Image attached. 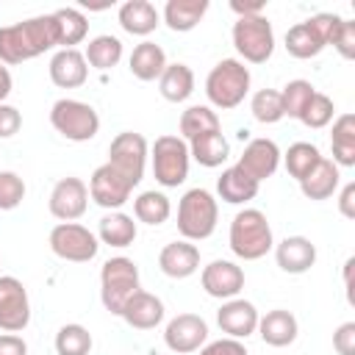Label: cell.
<instances>
[{"label": "cell", "mask_w": 355, "mask_h": 355, "mask_svg": "<svg viewBox=\"0 0 355 355\" xmlns=\"http://www.w3.org/2000/svg\"><path fill=\"white\" fill-rule=\"evenodd\" d=\"M58 42H61V33L53 14H39L17 25H6L0 28V64L6 67V64L31 61L53 50Z\"/></svg>", "instance_id": "cell-1"}, {"label": "cell", "mask_w": 355, "mask_h": 355, "mask_svg": "<svg viewBox=\"0 0 355 355\" xmlns=\"http://www.w3.org/2000/svg\"><path fill=\"white\" fill-rule=\"evenodd\" d=\"M275 247L272 227L263 211L244 208L230 222V250L244 261H258Z\"/></svg>", "instance_id": "cell-2"}, {"label": "cell", "mask_w": 355, "mask_h": 355, "mask_svg": "<svg viewBox=\"0 0 355 355\" xmlns=\"http://www.w3.org/2000/svg\"><path fill=\"white\" fill-rule=\"evenodd\" d=\"M250 92V69L239 58H222L205 78V94L211 105L230 111L244 103Z\"/></svg>", "instance_id": "cell-3"}, {"label": "cell", "mask_w": 355, "mask_h": 355, "mask_svg": "<svg viewBox=\"0 0 355 355\" xmlns=\"http://www.w3.org/2000/svg\"><path fill=\"white\" fill-rule=\"evenodd\" d=\"M219 205L208 189H189L178 202V230L186 241H202L216 230Z\"/></svg>", "instance_id": "cell-4"}, {"label": "cell", "mask_w": 355, "mask_h": 355, "mask_svg": "<svg viewBox=\"0 0 355 355\" xmlns=\"http://www.w3.org/2000/svg\"><path fill=\"white\" fill-rule=\"evenodd\" d=\"M136 291H139V266L125 255L108 258L100 269V300H103L105 311L119 316L125 302Z\"/></svg>", "instance_id": "cell-5"}, {"label": "cell", "mask_w": 355, "mask_h": 355, "mask_svg": "<svg viewBox=\"0 0 355 355\" xmlns=\"http://www.w3.org/2000/svg\"><path fill=\"white\" fill-rule=\"evenodd\" d=\"M50 125L69 141H89L100 130V116L89 103L61 97L50 108Z\"/></svg>", "instance_id": "cell-6"}, {"label": "cell", "mask_w": 355, "mask_h": 355, "mask_svg": "<svg viewBox=\"0 0 355 355\" xmlns=\"http://www.w3.org/2000/svg\"><path fill=\"white\" fill-rule=\"evenodd\" d=\"M153 175L164 189H178L186 178H189V141H183L180 136H158L153 150Z\"/></svg>", "instance_id": "cell-7"}, {"label": "cell", "mask_w": 355, "mask_h": 355, "mask_svg": "<svg viewBox=\"0 0 355 355\" xmlns=\"http://www.w3.org/2000/svg\"><path fill=\"white\" fill-rule=\"evenodd\" d=\"M233 47L250 64H263L275 53V31L263 14L239 17L233 22Z\"/></svg>", "instance_id": "cell-8"}, {"label": "cell", "mask_w": 355, "mask_h": 355, "mask_svg": "<svg viewBox=\"0 0 355 355\" xmlns=\"http://www.w3.org/2000/svg\"><path fill=\"white\" fill-rule=\"evenodd\" d=\"M147 155H150V147H147V139L141 133H133V130H122L111 139V147H108V166L116 169L130 186H139L141 178H144V164H147Z\"/></svg>", "instance_id": "cell-9"}, {"label": "cell", "mask_w": 355, "mask_h": 355, "mask_svg": "<svg viewBox=\"0 0 355 355\" xmlns=\"http://www.w3.org/2000/svg\"><path fill=\"white\" fill-rule=\"evenodd\" d=\"M50 250L61 258V261H72V263H86L97 255L100 241L97 236L78 225V222H58L50 230Z\"/></svg>", "instance_id": "cell-10"}, {"label": "cell", "mask_w": 355, "mask_h": 355, "mask_svg": "<svg viewBox=\"0 0 355 355\" xmlns=\"http://www.w3.org/2000/svg\"><path fill=\"white\" fill-rule=\"evenodd\" d=\"M31 322V300L22 280L0 275V330L19 333Z\"/></svg>", "instance_id": "cell-11"}, {"label": "cell", "mask_w": 355, "mask_h": 355, "mask_svg": "<svg viewBox=\"0 0 355 355\" xmlns=\"http://www.w3.org/2000/svg\"><path fill=\"white\" fill-rule=\"evenodd\" d=\"M50 214L61 222H75L86 214L89 205V186L80 178H61L50 191Z\"/></svg>", "instance_id": "cell-12"}, {"label": "cell", "mask_w": 355, "mask_h": 355, "mask_svg": "<svg viewBox=\"0 0 355 355\" xmlns=\"http://www.w3.org/2000/svg\"><path fill=\"white\" fill-rule=\"evenodd\" d=\"M205 341H208V324L197 313H178L175 319H169L164 330V344L178 355L197 352Z\"/></svg>", "instance_id": "cell-13"}, {"label": "cell", "mask_w": 355, "mask_h": 355, "mask_svg": "<svg viewBox=\"0 0 355 355\" xmlns=\"http://www.w3.org/2000/svg\"><path fill=\"white\" fill-rule=\"evenodd\" d=\"M130 191H133V186H130L116 169H111L108 164L97 166V169L92 172V178H89V197H92L100 208H111V211L122 208V205L128 202Z\"/></svg>", "instance_id": "cell-14"}, {"label": "cell", "mask_w": 355, "mask_h": 355, "mask_svg": "<svg viewBox=\"0 0 355 355\" xmlns=\"http://www.w3.org/2000/svg\"><path fill=\"white\" fill-rule=\"evenodd\" d=\"M200 283L205 288L208 297L216 300H233L239 297V291L244 288V269L236 266L233 261H211L208 266H202Z\"/></svg>", "instance_id": "cell-15"}, {"label": "cell", "mask_w": 355, "mask_h": 355, "mask_svg": "<svg viewBox=\"0 0 355 355\" xmlns=\"http://www.w3.org/2000/svg\"><path fill=\"white\" fill-rule=\"evenodd\" d=\"M280 150H277V144L272 141V139H250L247 141V147H244V153L239 155V169H244L255 183H261V180H266V178H272L275 172H277V166H280Z\"/></svg>", "instance_id": "cell-16"}, {"label": "cell", "mask_w": 355, "mask_h": 355, "mask_svg": "<svg viewBox=\"0 0 355 355\" xmlns=\"http://www.w3.org/2000/svg\"><path fill=\"white\" fill-rule=\"evenodd\" d=\"M216 322L222 327V333H227V338H247L258 330V311L252 302L247 300H225L222 308L216 311Z\"/></svg>", "instance_id": "cell-17"}, {"label": "cell", "mask_w": 355, "mask_h": 355, "mask_svg": "<svg viewBox=\"0 0 355 355\" xmlns=\"http://www.w3.org/2000/svg\"><path fill=\"white\" fill-rule=\"evenodd\" d=\"M47 69H50V80L58 89H78L89 78V64H86L83 53L75 50V47H69V50L61 47L58 53H53Z\"/></svg>", "instance_id": "cell-18"}, {"label": "cell", "mask_w": 355, "mask_h": 355, "mask_svg": "<svg viewBox=\"0 0 355 355\" xmlns=\"http://www.w3.org/2000/svg\"><path fill=\"white\" fill-rule=\"evenodd\" d=\"M275 261L288 275H305L316 263V244L305 236H286L275 247Z\"/></svg>", "instance_id": "cell-19"}, {"label": "cell", "mask_w": 355, "mask_h": 355, "mask_svg": "<svg viewBox=\"0 0 355 355\" xmlns=\"http://www.w3.org/2000/svg\"><path fill=\"white\" fill-rule=\"evenodd\" d=\"M158 266L166 277H175V280L191 277L200 269V250L186 239L169 241L158 255Z\"/></svg>", "instance_id": "cell-20"}, {"label": "cell", "mask_w": 355, "mask_h": 355, "mask_svg": "<svg viewBox=\"0 0 355 355\" xmlns=\"http://www.w3.org/2000/svg\"><path fill=\"white\" fill-rule=\"evenodd\" d=\"M119 316H122L133 330H153V327L161 324V319H164V302H161L155 294L139 288V291L125 302V308H122Z\"/></svg>", "instance_id": "cell-21"}, {"label": "cell", "mask_w": 355, "mask_h": 355, "mask_svg": "<svg viewBox=\"0 0 355 355\" xmlns=\"http://www.w3.org/2000/svg\"><path fill=\"white\" fill-rule=\"evenodd\" d=\"M116 19H119L122 31L130 33V36H147L161 25V14L150 0H128V3H122Z\"/></svg>", "instance_id": "cell-22"}, {"label": "cell", "mask_w": 355, "mask_h": 355, "mask_svg": "<svg viewBox=\"0 0 355 355\" xmlns=\"http://www.w3.org/2000/svg\"><path fill=\"white\" fill-rule=\"evenodd\" d=\"M258 333H261L263 344H269V347H288V344H294L300 324L291 311L275 308V311H266V316H258Z\"/></svg>", "instance_id": "cell-23"}, {"label": "cell", "mask_w": 355, "mask_h": 355, "mask_svg": "<svg viewBox=\"0 0 355 355\" xmlns=\"http://www.w3.org/2000/svg\"><path fill=\"white\" fill-rule=\"evenodd\" d=\"M258 186H261V183H255V180H252L244 169H239L236 164L227 166V169H222V175L216 178V191H219V197H222L225 202H230V205L250 202V200L258 194Z\"/></svg>", "instance_id": "cell-24"}, {"label": "cell", "mask_w": 355, "mask_h": 355, "mask_svg": "<svg viewBox=\"0 0 355 355\" xmlns=\"http://www.w3.org/2000/svg\"><path fill=\"white\" fill-rule=\"evenodd\" d=\"M338 178H341V175H338V166H336L330 158L322 155V161L300 180V191H302L308 200H327V197L336 194Z\"/></svg>", "instance_id": "cell-25"}, {"label": "cell", "mask_w": 355, "mask_h": 355, "mask_svg": "<svg viewBox=\"0 0 355 355\" xmlns=\"http://www.w3.org/2000/svg\"><path fill=\"white\" fill-rule=\"evenodd\" d=\"M205 11H208V0H166L164 22L169 25V31L186 33V31H194L200 25Z\"/></svg>", "instance_id": "cell-26"}, {"label": "cell", "mask_w": 355, "mask_h": 355, "mask_svg": "<svg viewBox=\"0 0 355 355\" xmlns=\"http://www.w3.org/2000/svg\"><path fill=\"white\" fill-rule=\"evenodd\" d=\"M128 64H130L133 78L147 83V80H158L161 78V72L166 69V55L155 42H141V44L133 47Z\"/></svg>", "instance_id": "cell-27"}, {"label": "cell", "mask_w": 355, "mask_h": 355, "mask_svg": "<svg viewBox=\"0 0 355 355\" xmlns=\"http://www.w3.org/2000/svg\"><path fill=\"white\" fill-rule=\"evenodd\" d=\"M158 92L169 103H183L194 92V72L186 64H166V69L158 78Z\"/></svg>", "instance_id": "cell-28"}, {"label": "cell", "mask_w": 355, "mask_h": 355, "mask_svg": "<svg viewBox=\"0 0 355 355\" xmlns=\"http://www.w3.org/2000/svg\"><path fill=\"white\" fill-rule=\"evenodd\" d=\"M330 150H333V164L336 166H355V116L341 114L333 122L330 133Z\"/></svg>", "instance_id": "cell-29"}, {"label": "cell", "mask_w": 355, "mask_h": 355, "mask_svg": "<svg viewBox=\"0 0 355 355\" xmlns=\"http://www.w3.org/2000/svg\"><path fill=\"white\" fill-rule=\"evenodd\" d=\"M189 155H191L200 166L214 169V166H222V164L227 161L230 144H227V139L222 136V130L205 133V136H197V139L189 141Z\"/></svg>", "instance_id": "cell-30"}, {"label": "cell", "mask_w": 355, "mask_h": 355, "mask_svg": "<svg viewBox=\"0 0 355 355\" xmlns=\"http://www.w3.org/2000/svg\"><path fill=\"white\" fill-rule=\"evenodd\" d=\"M97 239L108 247H130L136 241V222L122 211H111L100 219Z\"/></svg>", "instance_id": "cell-31"}, {"label": "cell", "mask_w": 355, "mask_h": 355, "mask_svg": "<svg viewBox=\"0 0 355 355\" xmlns=\"http://www.w3.org/2000/svg\"><path fill=\"white\" fill-rule=\"evenodd\" d=\"M216 130H219V116L211 105H189L180 114V139L183 141H191L197 136L216 133Z\"/></svg>", "instance_id": "cell-32"}, {"label": "cell", "mask_w": 355, "mask_h": 355, "mask_svg": "<svg viewBox=\"0 0 355 355\" xmlns=\"http://www.w3.org/2000/svg\"><path fill=\"white\" fill-rule=\"evenodd\" d=\"M86 64L94 67V69H111L119 64L122 58V42L111 33H103V36H94L89 44H86V53H83Z\"/></svg>", "instance_id": "cell-33"}, {"label": "cell", "mask_w": 355, "mask_h": 355, "mask_svg": "<svg viewBox=\"0 0 355 355\" xmlns=\"http://www.w3.org/2000/svg\"><path fill=\"white\" fill-rule=\"evenodd\" d=\"M133 214H136V219L139 222H144V225H164L166 219H169V214H172V205H169V197L166 194H161V191H141L136 200H133Z\"/></svg>", "instance_id": "cell-34"}, {"label": "cell", "mask_w": 355, "mask_h": 355, "mask_svg": "<svg viewBox=\"0 0 355 355\" xmlns=\"http://www.w3.org/2000/svg\"><path fill=\"white\" fill-rule=\"evenodd\" d=\"M286 50H288V55L305 61V58H316L324 50V42L313 33V28L308 22H297L286 33Z\"/></svg>", "instance_id": "cell-35"}, {"label": "cell", "mask_w": 355, "mask_h": 355, "mask_svg": "<svg viewBox=\"0 0 355 355\" xmlns=\"http://www.w3.org/2000/svg\"><path fill=\"white\" fill-rule=\"evenodd\" d=\"M53 17L58 22V33H61L58 44H64V50H69V47H75V44H80L86 39L89 19H86L83 11H78V8H58V11H53Z\"/></svg>", "instance_id": "cell-36"}, {"label": "cell", "mask_w": 355, "mask_h": 355, "mask_svg": "<svg viewBox=\"0 0 355 355\" xmlns=\"http://www.w3.org/2000/svg\"><path fill=\"white\" fill-rule=\"evenodd\" d=\"M319 161H322V153H319V147L311 144V141H294V144L286 150V155H283L286 172H288L294 180H302Z\"/></svg>", "instance_id": "cell-37"}, {"label": "cell", "mask_w": 355, "mask_h": 355, "mask_svg": "<svg viewBox=\"0 0 355 355\" xmlns=\"http://www.w3.org/2000/svg\"><path fill=\"white\" fill-rule=\"evenodd\" d=\"M92 333L83 324H64L55 333V352L58 355H89L92 352Z\"/></svg>", "instance_id": "cell-38"}, {"label": "cell", "mask_w": 355, "mask_h": 355, "mask_svg": "<svg viewBox=\"0 0 355 355\" xmlns=\"http://www.w3.org/2000/svg\"><path fill=\"white\" fill-rule=\"evenodd\" d=\"M250 111L261 125H275L283 119V100L277 89H261L250 100Z\"/></svg>", "instance_id": "cell-39"}, {"label": "cell", "mask_w": 355, "mask_h": 355, "mask_svg": "<svg viewBox=\"0 0 355 355\" xmlns=\"http://www.w3.org/2000/svg\"><path fill=\"white\" fill-rule=\"evenodd\" d=\"M313 86L308 80H288L280 92V100H283V116H291V119H300V114L305 111V105L311 103L313 97Z\"/></svg>", "instance_id": "cell-40"}, {"label": "cell", "mask_w": 355, "mask_h": 355, "mask_svg": "<svg viewBox=\"0 0 355 355\" xmlns=\"http://www.w3.org/2000/svg\"><path fill=\"white\" fill-rule=\"evenodd\" d=\"M333 116H336V105H333V100H330L327 94H322V92H313L311 103H308L305 111L300 114V122H302L305 128L319 130V128H327V125L333 122Z\"/></svg>", "instance_id": "cell-41"}, {"label": "cell", "mask_w": 355, "mask_h": 355, "mask_svg": "<svg viewBox=\"0 0 355 355\" xmlns=\"http://www.w3.org/2000/svg\"><path fill=\"white\" fill-rule=\"evenodd\" d=\"M25 200V180L17 172H0V211H14Z\"/></svg>", "instance_id": "cell-42"}, {"label": "cell", "mask_w": 355, "mask_h": 355, "mask_svg": "<svg viewBox=\"0 0 355 355\" xmlns=\"http://www.w3.org/2000/svg\"><path fill=\"white\" fill-rule=\"evenodd\" d=\"M330 44L338 50L341 58H347V61L355 58V22H352V19H341V25H338V31L333 33Z\"/></svg>", "instance_id": "cell-43"}, {"label": "cell", "mask_w": 355, "mask_h": 355, "mask_svg": "<svg viewBox=\"0 0 355 355\" xmlns=\"http://www.w3.org/2000/svg\"><path fill=\"white\" fill-rule=\"evenodd\" d=\"M311 28H313V33L324 42V47L330 44V39H333V33L338 31V25H341V17L338 14H330V11H322V14H313L311 19H305Z\"/></svg>", "instance_id": "cell-44"}, {"label": "cell", "mask_w": 355, "mask_h": 355, "mask_svg": "<svg viewBox=\"0 0 355 355\" xmlns=\"http://www.w3.org/2000/svg\"><path fill=\"white\" fill-rule=\"evenodd\" d=\"M333 349L338 355H355V322L338 324V330L333 333Z\"/></svg>", "instance_id": "cell-45"}, {"label": "cell", "mask_w": 355, "mask_h": 355, "mask_svg": "<svg viewBox=\"0 0 355 355\" xmlns=\"http://www.w3.org/2000/svg\"><path fill=\"white\" fill-rule=\"evenodd\" d=\"M200 355H247V347L239 338H219L197 349Z\"/></svg>", "instance_id": "cell-46"}, {"label": "cell", "mask_w": 355, "mask_h": 355, "mask_svg": "<svg viewBox=\"0 0 355 355\" xmlns=\"http://www.w3.org/2000/svg\"><path fill=\"white\" fill-rule=\"evenodd\" d=\"M19 128H22V114L14 105L0 103V139H11Z\"/></svg>", "instance_id": "cell-47"}, {"label": "cell", "mask_w": 355, "mask_h": 355, "mask_svg": "<svg viewBox=\"0 0 355 355\" xmlns=\"http://www.w3.org/2000/svg\"><path fill=\"white\" fill-rule=\"evenodd\" d=\"M0 355H28V344L17 333H3L0 336Z\"/></svg>", "instance_id": "cell-48"}, {"label": "cell", "mask_w": 355, "mask_h": 355, "mask_svg": "<svg viewBox=\"0 0 355 355\" xmlns=\"http://www.w3.org/2000/svg\"><path fill=\"white\" fill-rule=\"evenodd\" d=\"M338 211L347 219H355V183H347L338 194Z\"/></svg>", "instance_id": "cell-49"}, {"label": "cell", "mask_w": 355, "mask_h": 355, "mask_svg": "<svg viewBox=\"0 0 355 355\" xmlns=\"http://www.w3.org/2000/svg\"><path fill=\"white\" fill-rule=\"evenodd\" d=\"M230 8H233V14H239V17H255V14H261V11H263V0H252V3L233 0V3H230Z\"/></svg>", "instance_id": "cell-50"}, {"label": "cell", "mask_w": 355, "mask_h": 355, "mask_svg": "<svg viewBox=\"0 0 355 355\" xmlns=\"http://www.w3.org/2000/svg\"><path fill=\"white\" fill-rule=\"evenodd\" d=\"M11 86H14V80H11V72H8V67H3L0 64V103L11 94Z\"/></svg>", "instance_id": "cell-51"}]
</instances>
